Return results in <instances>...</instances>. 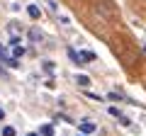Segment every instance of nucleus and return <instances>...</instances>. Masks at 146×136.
<instances>
[{"label":"nucleus","instance_id":"nucleus-8","mask_svg":"<svg viewBox=\"0 0 146 136\" xmlns=\"http://www.w3.org/2000/svg\"><path fill=\"white\" fill-rule=\"evenodd\" d=\"M39 134H42V136H54V126H51V124H44Z\"/></svg>","mask_w":146,"mask_h":136},{"label":"nucleus","instance_id":"nucleus-3","mask_svg":"<svg viewBox=\"0 0 146 136\" xmlns=\"http://www.w3.org/2000/svg\"><path fill=\"white\" fill-rule=\"evenodd\" d=\"M29 39H32L34 44H42V42H44V32L39 29V27H32V29H29Z\"/></svg>","mask_w":146,"mask_h":136},{"label":"nucleus","instance_id":"nucleus-1","mask_svg":"<svg viewBox=\"0 0 146 136\" xmlns=\"http://www.w3.org/2000/svg\"><path fill=\"white\" fill-rule=\"evenodd\" d=\"M68 56H71V61L76 63V66H85V63H93L95 61V53L93 51H76V49H68Z\"/></svg>","mask_w":146,"mask_h":136},{"label":"nucleus","instance_id":"nucleus-16","mask_svg":"<svg viewBox=\"0 0 146 136\" xmlns=\"http://www.w3.org/2000/svg\"><path fill=\"white\" fill-rule=\"evenodd\" d=\"M78 136H88V134H78Z\"/></svg>","mask_w":146,"mask_h":136},{"label":"nucleus","instance_id":"nucleus-7","mask_svg":"<svg viewBox=\"0 0 146 136\" xmlns=\"http://www.w3.org/2000/svg\"><path fill=\"white\" fill-rule=\"evenodd\" d=\"M76 83H78L80 88H88V85H90V78H88V75H76Z\"/></svg>","mask_w":146,"mask_h":136},{"label":"nucleus","instance_id":"nucleus-15","mask_svg":"<svg viewBox=\"0 0 146 136\" xmlns=\"http://www.w3.org/2000/svg\"><path fill=\"white\" fill-rule=\"evenodd\" d=\"M27 136H42V134H27Z\"/></svg>","mask_w":146,"mask_h":136},{"label":"nucleus","instance_id":"nucleus-13","mask_svg":"<svg viewBox=\"0 0 146 136\" xmlns=\"http://www.w3.org/2000/svg\"><path fill=\"white\" fill-rule=\"evenodd\" d=\"M119 124H122V126H131V121L127 119V117H119Z\"/></svg>","mask_w":146,"mask_h":136},{"label":"nucleus","instance_id":"nucleus-14","mask_svg":"<svg viewBox=\"0 0 146 136\" xmlns=\"http://www.w3.org/2000/svg\"><path fill=\"white\" fill-rule=\"evenodd\" d=\"M5 119V110H3V107H0V121Z\"/></svg>","mask_w":146,"mask_h":136},{"label":"nucleus","instance_id":"nucleus-4","mask_svg":"<svg viewBox=\"0 0 146 136\" xmlns=\"http://www.w3.org/2000/svg\"><path fill=\"white\" fill-rule=\"evenodd\" d=\"M7 34H10L12 39H20L22 37V27L17 24V22H10V24H7Z\"/></svg>","mask_w":146,"mask_h":136},{"label":"nucleus","instance_id":"nucleus-12","mask_svg":"<svg viewBox=\"0 0 146 136\" xmlns=\"http://www.w3.org/2000/svg\"><path fill=\"white\" fill-rule=\"evenodd\" d=\"M110 114H112V117H117V119H119V117H122V112L117 110V107H110Z\"/></svg>","mask_w":146,"mask_h":136},{"label":"nucleus","instance_id":"nucleus-10","mask_svg":"<svg viewBox=\"0 0 146 136\" xmlns=\"http://www.w3.org/2000/svg\"><path fill=\"white\" fill-rule=\"evenodd\" d=\"M17 131L12 129V126H3V136H15Z\"/></svg>","mask_w":146,"mask_h":136},{"label":"nucleus","instance_id":"nucleus-11","mask_svg":"<svg viewBox=\"0 0 146 136\" xmlns=\"http://www.w3.org/2000/svg\"><path fill=\"white\" fill-rule=\"evenodd\" d=\"M44 71L51 75V73H54V63H51V61H46V63H44Z\"/></svg>","mask_w":146,"mask_h":136},{"label":"nucleus","instance_id":"nucleus-9","mask_svg":"<svg viewBox=\"0 0 146 136\" xmlns=\"http://www.w3.org/2000/svg\"><path fill=\"white\" fill-rule=\"evenodd\" d=\"M46 5H49V10H51L54 15H58V5L54 3V0H46Z\"/></svg>","mask_w":146,"mask_h":136},{"label":"nucleus","instance_id":"nucleus-5","mask_svg":"<svg viewBox=\"0 0 146 136\" xmlns=\"http://www.w3.org/2000/svg\"><path fill=\"white\" fill-rule=\"evenodd\" d=\"M27 15H29L32 20H39V17H42V10H39V5H27Z\"/></svg>","mask_w":146,"mask_h":136},{"label":"nucleus","instance_id":"nucleus-6","mask_svg":"<svg viewBox=\"0 0 146 136\" xmlns=\"http://www.w3.org/2000/svg\"><path fill=\"white\" fill-rule=\"evenodd\" d=\"M93 131H95L93 121H83V124H80V134H93Z\"/></svg>","mask_w":146,"mask_h":136},{"label":"nucleus","instance_id":"nucleus-2","mask_svg":"<svg viewBox=\"0 0 146 136\" xmlns=\"http://www.w3.org/2000/svg\"><path fill=\"white\" fill-rule=\"evenodd\" d=\"M7 49H10V56H12V58H17V61H20V58L27 53V49L22 46V39H12Z\"/></svg>","mask_w":146,"mask_h":136}]
</instances>
